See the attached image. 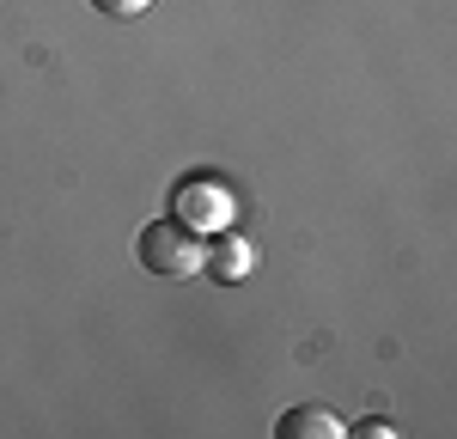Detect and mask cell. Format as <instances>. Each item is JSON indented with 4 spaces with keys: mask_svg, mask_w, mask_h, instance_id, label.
I'll use <instances>...</instances> for the list:
<instances>
[{
    "mask_svg": "<svg viewBox=\"0 0 457 439\" xmlns=\"http://www.w3.org/2000/svg\"><path fill=\"white\" fill-rule=\"evenodd\" d=\"M165 214L177 226H189L195 238H213V232H226L238 220V202H232V189H226L220 171H183L171 183V195H165Z\"/></svg>",
    "mask_w": 457,
    "mask_h": 439,
    "instance_id": "obj_1",
    "label": "cell"
},
{
    "mask_svg": "<svg viewBox=\"0 0 457 439\" xmlns=\"http://www.w3.org/2000/svg\"><path fill=\"white\" fill-rule=\"evenodd\" d=\"M360 434H372V439H390V434H396V427H390V421H378V415H372V421H360Z\"/></svg>",
    "mask_w": 457,
    "mask_h": 439,
    "instance_id": "obj_6",
    "label": "cell"
},
{
    "mask_svg": "<svg viewBox=\"0 0 457 439\" xmlns=\"http://www.w3.org/2000/svg\"><path fill=\"white\" fill-rule=\"evenodd\" d=\"M153 0H92V12H104V19H141Z\"/></svg>",
    "mask_w": 457,
    "mask_h": 439,
    "instance_id": "obj_5",
    "label": "cell"
},
{
    "mask_svg": "<svg viewBox=\"0 0 457 439\" xmlns=\"http://www.w3.org/2000/svg\"><path fill=\"white\" fill-rule=\"evenodd\" d=\"M275 439H348V421L323 402H299L275 421Z\"/></svg>",
    "mask_w": 457,
    "mask_h": 439,
    "instance_id": "obj_4",
    "label": "cell"
},
{
    "mask_svg": "<svg viewBox=\"0 0 457 439\" xmlns=\"http://www.w3.org/2000/svg\"><path fill=\"white\" fill-rule=\"evenodd\" d=\"M135 256H141L146 275H159V281H195L202 275V238L189 226H177L171 214L146 220L141 238H135Z\"/></svg>",
    "mask_w": 457,
    "mask_h": 439,
    "instance_id": "obj_2",
    "label": "cell"
},
{
    "mask_svg": "<svg viewBox=\"0 0 457 439\" xmlns=\"http://www.w3.org/2000/svg\"><path fill=\"white\" fill-rule=\"evenodd\" d=\"M250 262H256V251H250V238L238 232V226H226V232L202 238V275H208V281H220V287L250 281Z\"/></svg>",
    "mask_w": 457,
    "mask_h": 439,
    "instance_id": "obj_3",
    "label": "cell"
}]
</instances>
